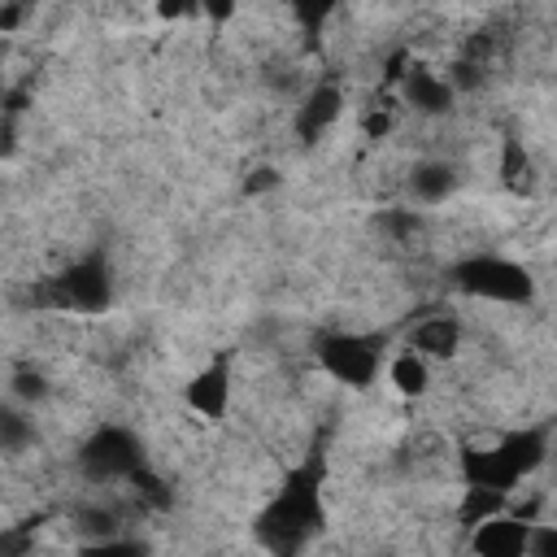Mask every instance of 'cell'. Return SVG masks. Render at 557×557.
I'll return each instance as SVG.
<instances>
[{
	"label": "cell",
	"instance_id": "6da1fadb",
	"mask_svg": "<svg viewBox=\"0 0 557 557\" xmlns=\"http://www.w3.org/2000/svg\"><path fill=\"white\" fill-rule=\"evenodd\" d=\"M322 522V500H318V466H300L296 474H287V487L278 492V500L257 518V540L287 557L296 553Z\"/></svg>",
	"mask_w": 557,
	"mask_h": 557
},
{
	"label": "cell",
	"instance_id": "7a4b0ae2",
	"mask_svg": "<svg viewBox=\"0 0 557 557\" xmlns=\"http://www.w3.org/2000/svg\"><path fill=\"white\" fill-rule=\"evenodd\" d=\"M540 457H544V431H518V435L500 440L496 448H466L461 474L470 487L509 492L527 470L540 466Z\"/></svg>",
	"mask_w": 557,
	"mask_h": 557
},
{
	"label": "cell",
	"instance_id": "3957f363",
	"mask_svg": "<svg viewBox=\"0 0 557 557\" xmlns=\"http://www.w3.org/2000/svg\"><path fill=\"white\" fill-rule=\"evenodd\" d=\"M457 287H466L470 296H487V300H531V274L505 257H470L453 270Z\"/></svg>",
	"mask_w": 557,
	"mask_h": 557
},
{
	"label": "cell",
	"instance_id": "277c9868",
	"mask_svg": "<svg viewBox=\"0 0 557 557\" xmlns=\"http://www.w3.org/2000/svg\"><path fill=\"white\" fill-rule=\"evenodd\" d=\"M78 466L87 479L104 483V479H131L139 466H144V453H139V440L122 426H100L83 453H78Z\"/></svg>",
	"mask_w": 557,
	"mask_h": 557
},
{
	"label": "cell",
	"instance_id": "5b68a950",
	"mask_svg": "<svg viewBox=\"0 0 557 557\" xmlns=\"http://www.w3.org/2000/svg\"><path fill=\"white\" fill-rule=\"evenodd\" d=\"M57 309H83V313H96L109 305V265L100 257H87V261H74L65 274L52 278V287L39 296Z\"/></svg>",
	"mask_w": 557,
	"mask_h": 557
},
{
	"label": "cell",
	"instance_id": "8992f818",
	"mask_svg": "<svg viewBox=\"0 0 557 557\" xmlns=\"http://www.w3.org/2000/svg\"><path fill=\"white\" fill-rule=\"evenodd\" d=\"M318 357L348 387H366L379 370V348H374V339H361V335H326L318 344Z\"/></svg>",
	"mask_w": 557,
	"mask_h": 557
},
{
	"label": "cell",
	"instance_id": "52a82bcc",
	"mask_svg": "<svg viewBox=\"0 0 557 557\" xmlns=\"http://www.w3.org/2000/svg\"><path fill=\"white\" fill-rule=\"evenodd\" d=\"M531 548V527L518 518H487L474 531V553L479 557H527Z\"/></svg>",
	"mask_w": 557,
	"mask_h": 557
},
{
	"label": "cell",
	"instance_id": "ba28073f",
	"mask_svg": "<svg viewBox=\"0 0 557 557\" xmlns=\"http://www.w3.org/2000/svg\"><path fill=\"white\" fill-rule=\"evenodd\" d=\"M226 396H231V374H226V357H218L209 370H200L187 387V405L205 418H222L226 413Z\"/></svg>",
	"mask_w": 557,
	"mask_h": 557
},
{
	"label": "cell",
	"instance_id": "9c48e42d",
	"mask_svg": "<svg viewBox=\"0 0 557 557\" xmlns=\"http://www.w3.org/2000/svg\"><path fill=\"white\" fill-rule=\"evenodd\" d=\"M405 100L418 104L422 113H444L453 104V87L444 78H435L426 65H413V70H405Z\"/></svg>",
	"mask_w": 557,
	"mask_h": 557
},
{
	"label": "cell",
	"instance_id": "30bf717a",
	"mask_svg": "<svg viewBox=\"0 0 557 557\" xmlns=\"http://www.w3.org/2000/svg\"><path fill=\"white\" fill-rule=\"evenodd\" d=\"M339 104H344V96H339V87H318L305 104H300V113H296V131H300V139H313L326 122H335L339 117Z\"/></svg>",
	"mask_w": 557,
	"mask_h": 557
},
{
	"label": "cell",
	"instance_id": "8fae6325",
	"mask_svg": "<svg viewBox=\"0 0 557 557\" xmlns=\"http://www.w3.org/2000/svg\"><path fill=\"white\" fill-rule=\"evenodd\" d=\"M413 348L418 352H431V357H448L457 348V322L453 318H431L413 331Z\"/></svg>",
	"mask_w": 557,
	"mask_h": 557
},
{
	"label": "cell",
	"instance_id": "7c38bea8",
	"mask_svg": "<svg viewBox=\"0 0 557 557\" xmlns=\"http://www.w3.org/2000/svg\"><path fill=\"white\" fill-rule=\"evenodd\" d=\"M453 183H457V174L444 161H426V165L413 170V196L418 200H444L453 191Z\"/></svg>",
	"mask_w": 557,
	"mask_h": 557
},
{
	"label": "cell",
	"instance_id": "4fadbf2b",
	"mask_svg": "<svg viewBox=\"0 0 557 557\" xmlns=\"http://www.w3.org/2000/svg\"><path fill=\"white\" fill-rule=\"evenodd\" d=\"M500 505H505V492H487V487H470V492H466V505H461V522H470V527H479V522H487V518H496V513H500Z\"/></svg>",
	"mask_w": 557,
	"mask_h": 557
},
{
	"label": "cell",
	"instance_id": "5bb4252c",
	"mask_svg": "<svg viewBox=\"0 0 557 557\" xmlns=\"http://www.w3.org/2000/svg\"><path fill=\"white\" fill-rule=\"evenodd\" d=\"M392 383H396L405 396H418V392L426 387V366H422V357H418V352L396 357V361H392Z\"/></svg>",
	"mask_w": 557,
	"mask_h": 557
},
{
	"label": "cell",
	"instance_id": "9a60e30c",
	"mask_svg": "<svg viewBox=\"0 0 557 557\" xmlns=\"http://www.w3.org/2000/svg\"><path fill=\"white\" fill-rule=\"evenodd\" d=\"M30 422L22 418V413H13V409H0V448L4 453H17V448H26L30 444Z\"/></svg>",
	"mask_w": 557,
	"mask_h": 557
},
{
	"label": "cell",
	"instance_id": "2e32d148",
	"mask_svg": "<svg viewBox=\"0 0 557 557\" xmlns=\"http://www.w3.org/2000/svg\"><path fill=\"white\" fill-rule=\"evenodd\" d=\"M131 483H135V487H139V496H144L148 505H157V509H165V505L174 500V496H170V487H165V479H157L148 466H139V470L131 474Z\"/></svg>",
	"mask_w": 557,
	"mask_h": 557
},
{
	"label": "cell",
	"instance_id": "e0dca14e",
	"mask_svg": "<svg viewBox=\"0 0 557 557\" xmlns=\"http://www.w3.org/2000/svg\"><path fill=\"white\" fill-rule=\"evenodd\" d=\"M505 183H509V187H522V183H527V152H522L518 139L505 144Z\"/></svg>",
	"mask_w": 557,
	"mask_h": 557
},
{
	"label": "cell",
	"instance_id": "ac0fdd59",
	"mask_svg": "<svg viewBox=\"0 0 557 557\" xmlns=\"http://www.w3.org/2000/svg\"><path fill=\"white\" fill-rule=\"evenodd\" d=\"M13 392H17L22 400H39V396L48 392V383H44L35 370H17V374H13Z\"/></svg>",
	"mask_w": 557,
	"mask_h": 557
},
{
	"label": "cell",
	"instance_id": "d6986e66",
	"mask_svg": "<svg viewBox=\"0 0 557 557\" xmlns=\"http://www.w3.org/2000/svg\"><path fill=\"white\" fill-rule=\"evenodd\" d=\"M83 557H139L135 544H122V540H96L83 548Z\"/></svg>",
	"mask_w": 557,
	"mask_h": 557
},
{
	"label": "cell",
	"instance_id": "ffe728a7",
	"mask_svg": "<svg viewBox=\"0 0 557 557\" xmlns=\"http://www.w3.org/2000/svg\"><path fill=\"white\" fill-rule=\"evenodd\" d=\"M83 531L96 535V540H113V518L100 513V509H87V513H83Z\"/></svg>",
	"mask_w": 557,
	"mask_h": 557
},
{
	"label": "cell",
	"instance_id": "44dd1931",
	"mask_svg": "<svg viewBox=\"0 0 557 557\" xmlns=\"http://www.w3.org/2000/svg\"><path fill=\"white\" fill-rule=\"evenodd\" d=\"M26 548H30L26 531H4V535H0V557H22Z\"/></svg>",
	"mask_w": 557,
	"mask_h": 557
},
{
	"label": "cell",
	"instance_id": "7402d4cb",
	"mask_svg": "<svg viewBox=\"0 0 557 557\" xmlns=\"http://www.w3.org/2000/svg\"><path fill=\"white\" fill-rule=\"evenodd\" d=\"M531 544H535V557H557V535H553L548 527H540V531L531 535Z\"/></svg>",
	"mask_w": 557,
	"mask_h": 557
},
{
	"label": "cell",
	"instance_id": "603a6c76",
	"mask_svg": "<svg viewBox=\"0 0 557 557\" xmlns=\"http://www.w3.org/2000/svg\"><path fill=\"white\" fill-rule=\"evenodd\" d=\"M387 126H392V117H387V113H370V117H366V135H370V139L387 135Z\"/></svg>",
	"mask_w": 557,
	"mask_h": 557
},
{
	"label": "cell",
	"instance_id": "cb8c5ba5",
	"mask_svg": "<svg viewBox=\"0 0 557 557\" xmlns=\"http://www.w3.org/2000/svg\"><path fill=\"white\" fill-rule=\"evenodd\" d=\"M270 183H278V174H274V170H257V178H252L244 191H261V187H270Z\"/></svg>",
	"mask_w": 557,
	"mask_h": 557
},
{
	"label": "cell",
	"instance_id": "d4e9b609",
	"mask_svg": "<svg viewBox=\"0 0 557 557\" xmlns=\"http://www.w3.org/2000/svg\"><path fill=\"white\" fill-rule=\"evenodd\" d=\"M17 17H22V9H0V26H4V30L17 26Z\"/></svg>",
	"mask_w": 557,
	"mask_h": 557
}]
</instances>
